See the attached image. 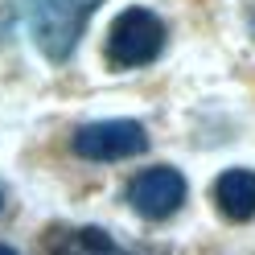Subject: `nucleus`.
Here are the masks:
<instances>
[{
  "instance_id": "1",
  "label": "nucleus",
  "mask_w": 255,
  "mask_h": 255,
  "mask_svg": "<svg viewBox=\"0 0 255 255\" xmlns=\"http://www.w3.org/2000/svg\"><path fill=\"white\" fill-rule=\"evenodd\" d=\"M99 4L103 0H29L25 8L29 37L50 62H66L78 50V37L91 25Z\"/></svg>"
},
{
  "instance_id": "2",
  "label": "nucleus",
  "mask_w": 255,
  "mask_h": 255,
  "mask_svg": "<svg viewBox=\"0 0 255 255\" xmlns=\"http://www.w3.org/2000/svg\"><path fill=\"white\" fill-rule=\"evenodd\" d=\"M165 41H169L165 21L156 17L152 8L132 4V8H124L120 17L111 21V29H107V62L116 70L152 66V62L165 54Z\"/></svg>"
},
{
  "instance_id": "3",
  "label": "nucleus",
  "mask_w": 255,
  "mask_h": 255,
  "mask_svg": "<svg viewBox=\"0 0 255 255\" xmlns=\"http://www.w3.org/2000/svg\"><path fill=\"white\" fill-rule=\"evenodd\" d=\"M70 148H74V156L99 161V165L128 161V156H140L148 148V132H144V124H136V120H95V124L74 128Z\"/></svg>"
},
{
  "instance_id": "4",
  "label": "nucleus",
  "mask_w": 255,
  "mask_h": 255,
  "mask_svg": "<svg viewBox=\"0 0 255 255\" xmlns=\"http://www.w3.org/2000/svg\"><path fill=\"white\" fill-rule=\"evenodd\" d=\"M185 194H189V185H185V177L173 165H152L144 173H136L132 185H128V202H132V210L140 218H148V222L173 218L185 206Z\"/></svg>"
},
{
  "instance_id": "5",
  "label": "nucleus",
  "mask_w": 255,
  "mask_h": 255,
  "mask_svg": "<svg viewBox=\"0 0 255 255\" xmlns=\"http://www.w3.org/2000/svg\"><path fill=\"white\" fill-rule=\"evenodd\" d=\"M214 206L231 222L255 218V169H227L214 181Z\"/></svg>"
},
{
  "instance_id": "6",
  "label": "nucleus",
  "mask_w": 255,
  "mask_h": 255,
  "mask_svg": "<svg viewBox=\"0 0 255 255\" xmlns=\"http://www.w3.org/2000/svg\"><path fill=\"white\" fill-rule=\"evenodd\" d=\"M50 255H132V251H124L116 235H107L103 227H74L54 239Z\"/></svg>"
},
{
  "instance_id": "7",
  "label": "nucleus",
  "mask_w": 255,
  "mask_h": 255,
  "mask_svg": "<svg viewBox=\"0 0 255 255\" xmlns=\"http://www.w3.org/2000/svg\"><path fill=\"white\" fill-rule=\"evenodd\" d=\"M0 255H17V247H8V243H0Z\"/></svg>"
},
{
  "instance_id": "8",
  "label": "nucleus",
  "mask_w": 255,
  "mask_h": 255,
  "mask_svg": "<svg viewBox=\"0 0 255 255\" xmlns=\"http://www.w3.org/2000/svg\"><path fill=\"white\" fill-rule=\"evenodd\" d=\"M0 210H4V189H0Z\"/></svg>"
}]
</instances>
